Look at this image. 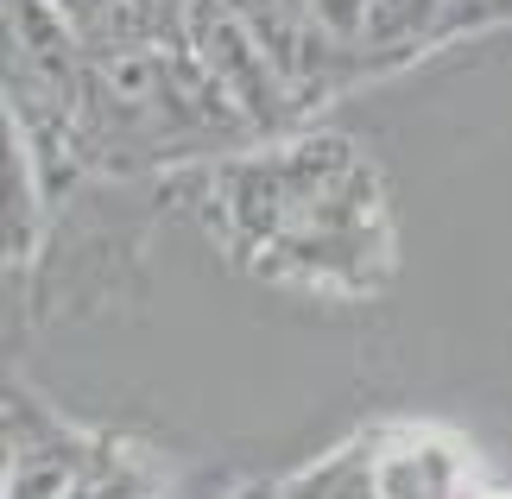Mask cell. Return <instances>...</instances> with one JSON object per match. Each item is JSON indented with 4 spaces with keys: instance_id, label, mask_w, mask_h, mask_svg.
<instances>
[{
    "instance_id": "7a4b0ae2",
    "label": "cell",
    "mask_w": 512,
    "mask_h": 499,
    "mask_svg": "<svg viewBox=\"0 0 512 499\" xmlns=\"http://www.w3.org/2000/svg\"><path fill=\"white\" fill-rule=\"evenodd\" d=\"M177 45L196 57V70L228 95V108L247 127H272L285 114V70L272 64V51L253 38V26L228 0H184L177 7Z\"/></svg>"
},
{
    "instance_id": "3957f363",
    "label": "cell",
    "mask_w": 512,
    "mask_h": 499,
    "mask_svg": "<svg viewBox=\"0 0 512 499\" xmlns=\"http://www.w3.org/2000/svg\"><path fill=\"white\" fill-rule=\"evenodd\" d=\"M380 499H475L468 449L443 430H380Z\"/></svg>"
},
{
    "instance_id": "52a82bcc",
    "label": "cell",
    "mask_w": 512,
    "mask_h": 499,
    "mask_svg": "<svg viewBox=\"0 0 512 499\" xmlns=\"http://www.w3.org/2000/svg\"><path fill=\"white\" fill-rule=\"evenodd\" d=\"M500 7H512V0H500Z\"/></svg>"
},
{
    "instance_id": "277c9868",
    "label": "cell",
    "mask_w": 512,
    "mask_h": 499,
    "mask_svg": "<svg viewBox=\"0 0 512 499\" xmlns=\"http://www.w3.org/2000/svg\"><path fill=\"white\" fill-rule=\"evenodd\" d=\"M279 499H380V430L354 436L336 455L291 474L279 487Z\"/></svg>"
},
{
    "instance_id": "8992f818",
    "label": "cell",
    "mask_w": 512,
    "mask_h": 499,
    "mask_svg": "<svg viewBox=\"0 0 512 499\" xmlns=\"http://www.w3.org/2000/svg\"><path fill=\"white\" fill-rule=\"evenodd\" d=\"M456 7H468V13H481V7H487V0H456Z\"/></svg>"
},
{
    "instance_id": "6da1fadb",
    "label": "cell",
    "mask_w": 512,
    "mask_h": 499,
    "mask_svg": "<svg viewBox=\"0 0 512 499\" xmlns=\"http://www.w3.org/2000/svg\"><path fill=\"white\" fill-rule=\"evenodd\" d=\"M209 209L228 247H241L247 266L279 285L361 297L392 272L380 171L342 133L228 158L209 177Z\"/></svg>"
},
{
    "instance_id": "5b68a950",
    "label": "cell",
    "mask_w": 512,
    "mask_h": 499,
    "mask_svg": "<svg viewBox=\"0 0 512 499\" xmlns=\"http://www.w3.org/2000/svg\"><path fill=\"white\" fill-rule=\"evenodd\" d=\"M7 171H13V253H19V247H26V215H32V190H26L32 158H26V146H19V133H13V158H7Z\"/></svg>"
}]
</instances>
